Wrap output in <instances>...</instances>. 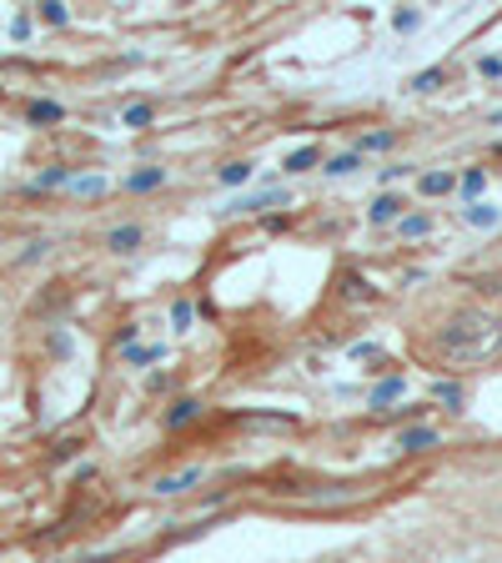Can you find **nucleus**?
I'll use <instances>...</instances> for the list:
<instances>
[{
	"instance_id": "nucleus-23",
	"label": "nucleus",
	"mask_w": 502,
	"mask_h": 563,
	"mask_svg": "<svg viewBox=\"0 0 502 563\" xmlns=\"http://www.w3.org/2000/svg\"><path fill=\"white\" fill-rule=\"evenodd\" d=\"M126 357H131V363H156V357H161V347H126Z\"/></svg>"
},
{
	"instance_id": "nucleus-18",
	"label": "nucleus",
	"mask_w": 502,
	"mask_h": 563,
	"mask_svg": "<svg viewBox=\"0 0 502 563\" xmlns=\"http://www.w3.org/2000/svg\"><path fill=\"white\" fill-rule=\"evenodd\" d=\"M482 181H488V172H482V166H472V172L462 176V191H468V197H478V191H482Z\"/></svg>"
},
{
	"instance_id": "nucleus-21",
	"label": "nucleus",
	"mask_w": 502,
	"mask_h": 563,
	"mask_svg": "<svg viewBox=\"0 0 502 563\" xmlns=\"http://www.w3.org/2000/svg\"><path fill=\"white\" fill-rule=\"evenodd\" d=\"M412 86H417V91H437V86H443V70H422Z\"/></svg>"
},
{
	"instance_id": "nucleus-13",
	"label": "nucleus",
	"mask_w": 502,
	"mask_h": 563,
	"mask_svg": "<svg viewBox=\"0 0 502 563\" xmlns=\"http://www.w3.org/2000/svg\"><path fill=\"white\" fill-rule=\"evenodd\" d=\"M66 5H60V0H46V5H41V21H46V25H66Z\"/></svg>"
},
{
	"instance_id": "nucleus-12",
	"label": "nucleus",
	"mask_w": 502,
	"mask_h": 563,
	"mask_svg": "<svg viewBox=\"0 0 502 563\" xmlns=\"http://www.w3.org/2000/svg\"><path fill=\"white\" fill-rule=\"evenodd\" d=\"M433 398H437V402H447V408H457V402H462V387H457V383H437V387H433Z\"/></svg>"
},
{
	"instance_id": "nucleus-17",
	"label": "nucleus",
	"mask_w": 502,
	"mask_h": 563,
	"mask_svg": "<svg viewBox=\"0 0 502 563\" xmlns=\"http://www.w3.org/2000/svg\"><path fill=\"white\" fill-rule=\"evenodd\" d=\"M277 191H261V197H246V201H236V207H242V211H261V207H277Z\"/></svg>"
},
{
	"instance_id": "nucleus-26",
	"label": "nucleus",
	"mask_w": 502,
	"mask_h": 563,
	"mask_svg": "<svg viewBox=\"0 0 502 563\" xmlns=\"http://www.w3.org/2000/svg\"><path fill=\"white\" fill-rule=\"evenodd\" d=\"M60 181H70V176L66 172H46L41 181H35V191H41V187H60Z\"/></svg>"
},
{
	"instance_id": "nucleus-11",
	"label": "nucleus",
	"mask_w": 502,
	"mask_h": 563,
	"mask_svg": "<svg viewBox=\"0 0 502 563\" xmlns=\"http://www.w3.org/2000/svg\"><path fill=\"white\" fill-rule=\"evenodd\" d=\"M306 166H316V146H302V152L287 156V172H306Z\"/></svg>"
},
{
	"instance_id": "nucleus-3",
	"label": "nucleus",
	"mask_w": 502,
	"mask_h": 563,
	"mask_svg": "<svg viewBox=\"0 0 502 563\" xmlns=\"http://www.w3.org/2000/svg\"><path fill=\"white\" fill-rule=\"evenodd\" d=\"M462 217H468L472 227H498V222H502V211H498V207H488V201H472V207L462 211Z\"/></svg>"
},
{
	"instance_id": "nucleus-10",
	"label": "nucleus",
	"mask_w": 502,
	"mask_h": 563,
	"mask_svg": "<svg viewBox=\"0 0 502 563\" xmlns=\"http://www.w3.org/2000/svg\"><path fill=\"white\" fill-rule=\"evenodd\" d=\"M398 393H402V377H387V383L372 393V408H382V402H392V398H398Z\"/></svg>"
},
{
	"instance_id": "nucleus-19",
	"label": "nucleus",
	"mask_w": 502,
	"mask_h": 563,
	"mask_svg": "<svg viewBox=\"0 0 502 563\" xmlns=\"http://www.w3.org/2000/svg\"><path fill=\"white\" fill-rule=\"evenodd\" d=\"M126 126H146V121H152V106H126Z\"/></svg>"
},
{
	"instance_id": "nucleus-1",
	"label": "nucleus",
	"mask_w": 502,
	"mask_h": 563,
	"mask_svg": "<svg viewBox=\"0 0 502 563\" xmlns=\"http://www.w3.org/2000/svg\"><path fill=\"white\" fill-rule=\"evenodd\" d=\"M498 317H482V312H468V317H453L443 332V347L447 352H488L498 342Z\"/></svg>"
},
{
	"instance_id": "nucleus-8",
	"label": "nucleus",
	"mask_w": 502,
	"mask_h": 563,
	"mask_svg": "<svg viewBox=\"0 0 502 563\" xmlns=\"http://www.w3.org/2000/svg\"><path fill=\"white\" fill-rule=\"evenodd\" d=\"M191 418H197V402H191V398H181L171 412H166V422H171V428H181V422H191Z\"/></svg>"
},
{
	"instance_id": "nucleus-22",
	"label": "nucleus",
	"mask_w": 502,
	"mask_h": 563,
	"mask_svg": "<svg viewBox=\"0 0 502 563\" xmlns=\"http://www.w3.org/2000/svg\"><path fill=\"white\" fill-rule=\"evenodd\" d=\"M392 25H398V31H417L422 15L417 11H398V15H392Z\"/></svg>"
},
{
	"instance_id": "nucleus-6",
	"label": "nucleus",
	"mask_w": 502,
	"mask_h": 563,
	"mask_svg": "<svg viewBox=\"0 0 502 563\" xmlns=\"http://www.w3.org/2000/svg\"><path fill=\"white\" fill-rule=\"evenodd\" d=\"M25 117L35 121V126H46V121H60V106L56 101H31V111Z\"/></svg>"
},
{
	"instance_id": "nucleus-9",
	"label": "nucleus",
	"mask_w": 502,
	"mask_h": 563,
	"mask_svg": "<svg viewBox=\"0 0 502 563\" xmlns=\"http://www.w3.org/2000/svg\"><path fill=\"white\" fill-rule=\"evenodd\" d=\"M187 483H197V468H187V473H176V478H161L156 483V493H181Z\"/></svg>"
},
{
	"instance_id": "nucleus-14",
	"label": "nucleus",
	"mask_w": 502,
	"mask_h": 563,
	"mask_svg": "<svg viewBox=\"0 0 502 563\" xmlns=\"http://www.w3.org/2000/svg\"><path fill=\"white\" fill-rule=\"evenodd\" d=\"M433 428H408V433H402V448H427V443H433Z\"/></svg>"
},
{
	"instance_id": "nucleus-25",
	"label": "nucleus",
	"mask_w": 502,
	"mask_h": 563,
	"mask_svg": "<svg viewBox=\"0 0 502 563\" xmlns=\"http://www.w3.org/2000/svg\"><path fill=\"white\" fill-rule=\"evenodd\" d=\"M478 70H482V76H502V56H482Z\"/></svg>"
},
{
	"instance_id": "nucleus-5",
	"label": "nucleus",
	"mask_w": 502,
	"mask_h": 563,
	"mask_svg": "<svg viewBox=\"0 0 502 563\" xmlns=\"http://www.w3.org/2000/svg\"><path fill=\"white\" fill-rule=\"evenodd\" d=\"M398 211H402L398 197H377L372 201V222H398Z\"/></svg>"
},
{
	"instance_id": "nucleus-16",
	"label": "nucleus",
	"mask_w": 502,
	"mask_h": 563,
	"mask_svg": "<svg viewBox=\"0 0 502 563\" xmlns=\"http://www.w3.org/2000/svg\"><path fill=\"white\" fill-rule=\"evenodd\" d=\"M246 176H252V162H232V166H222V181H226V187L246 181Z\"/></svg>"
},
{
	"instance_id": "nucleus-7",
	"label": "nucleus",
	"mask_w": 502,
	"mask_h": 563,
	"mask_svg": "<svg viewBox=\"0 0 502 563\" xmlns=\"http://www.w3.org/2000/svg\"><path fill=\"white\" fill-rule=\"evenodd\" d=\"M161 181H166V172H161V166H152V172L131 176V191H152V187H161Z\"/></svg>"
},
{
	"instance_id": "nucleus-28",
	"label": "nucleus",
	"mask_w": 502,
	"mask_h": 563,
	"mask_svg": "<svg viewBox=\"0 0 502 563\" xmlns=\"http://www.w3.org/2000/svg\"><path fill=\"white\" fill-rule=\"evenodd\" d=\"M171 317H176V328H187V322H191V302H176Z\"/></svg>"
},
{
	"instance_id": "nucleus-2",
	"label": "nucleus",
	"mask_w": 502,
	"mask_h": 563,
	"mask_svg": "<svg viewBox=\"0 0 502 563\" xmlns=\"http://www.w3.org/2000/svg\"><path fill=\"white\" fill-rule=\"evenodd\" d=\"M105 246H111V252H136V246H141V227H116V232L105 236Z\"/></svg>"
},
{
	"instance_id": "nucleus-27",
	"label": "nucleus",
	"mask_w": 502,
	"mask_h": 563,
	"mask_svg": "<svg viewBox=\"0 0 502 563\" xmlns=\"http://www.w3.org/2000/svg\"><path fill=\"white\" fill-rule=\"evenodd\" d=\"M51 352H56V357H66V352H70V338H66V332H56V338H51Z\"/></svg>"
},
{
	"instance_id": "nucleus-4",
	"label": "nucleus",
	"mask_w": 502,
	"mask_h": 563,
	"mask_svg": "<svg viewBox=\"0 0 502 563\" xmlns=\"http://www.w3.org/2000/svg\"><path fill=\"white\" fill-rule=\"evenodd\" d=\"M443 191H453V172H427L422 176V197H443Z\"/></svg>"
},
{
	"instance_id": "nucleus-20",
	"label": "nucleus",
	"mask_w": 502,
	"mask_h": 563,
	"mask_svg": "<svg viewBox=\"0 0 502 563\" xmlns=\"http://www.w3.org/2000/svg\"><path fill=\"white\" fill-rule=\"evenodd\" d=\"M427 227H433L427 217H402V232L408 236H427Z\"/></svg>"
},
{
	"instance_id": "nucleus-29",
	"label": "nucleus",
	"mask_w": 502,
	"mask_h": 563,
	"mask_svg": "<svg viewBox=\"0 0 502 563\" xmlns=\"http://www.w3.org/2000/svg\"><path fill=\"white\" fill-rule=\"evenodd\" d=\"M46 246H51V242H31V246H25V257H21V262H35V257H46Z\"/></svg>"
},
{
	"instance_id": "nucleus-24",
	"label": "nucleus",
	"mask_w": 502,
	"mask_h": 563,
	"mask_svg": "<svg viewBox=\"0 0 502 563\" xmlns=\"http://www.w3.org/2000/svg\"><path fill=\"white\" fill-rule=\"evenodd\" d=\"M332 176H347V172H357V156H332V166H327Z\"/></svg>"
},
{
	"instance_id": "nucleus-15",
	"label": "nucleus",
	"mask_w": 502,
	"mask_h": 563,
	"mask_svg": "<svg viewBox=\"0 0 502 563\" xmlns=\"http://www.w3.org/2000/svg\"><path fill=\"white\" fill-rule=\"evenodd\" d=\"M70 187L81 191V197H101V191H105V181H101V176H76Z\"/></svg>"
}]
</instances>
